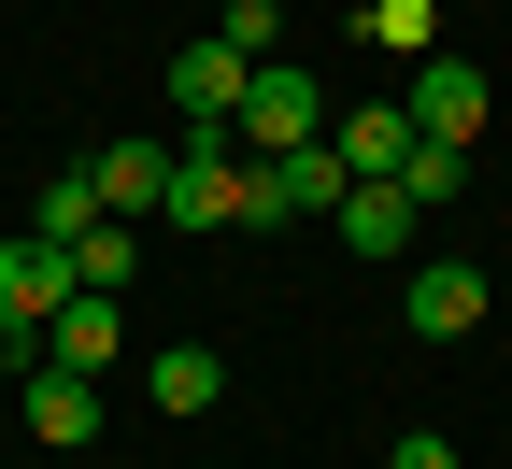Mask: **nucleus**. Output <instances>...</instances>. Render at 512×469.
Returning <instances> with one entry per match:
<instances>
[{"label": "nucleus", "instance_id": "obj_1", "mask_svg": "<svg viewBox=\"0 0 512 469\" xmlns=\"http://www.w3.org/2000/svg\"><path fill=\"white\" fill-rule=\"evenodd\" d=\"M271 228V185H256V157L228 143V128H171V228Z\"/></svg>", "mask_w": 512, "mask_h": 469}, {"label": "nucleus", "instance_id": "obj_2", "mask_svg": "<svg viewBox=\"0 0 512 469\" xmlns=\"http://www.w3.org/2000/svg\"><path fill=\"white\" fill-rule=\"evenodd\" d=\"M242 157H285V143H328V86L299 72V57H256V86H242V128H228Z\"/></svg>", "mask_w": 512, "mask_h": 469}, {"label": "nucleus", "instance_id": "obj_3", "mask_svg": "<svg viewBox=\"0 0 512 469\" xmlns=\"http://www.w3.org/2000/svg\"><path fill=\"white\" fill-rule=\"evenodd\" d=\"M399 313H413V342H470V327H484V271H470V256H413Z\"/></svg>", "mask_w": 512, "mask_h": 469}, {"label": "nucleus", "instance_id": "obj_4", "mask_svg": "<svg viewBox=\"0 0 512 469\" xmlns=\"http://www.w3.org/2000/svg\"><path fill=\"white\" fill-rule=\"evenodd\" d=\"M72 299H86V285H72V242H0V313L29 327V342H43Z\"/></svg>", "mask_w": 512, "mask_h": 469}, {"label": "nucleus", "instance_id": "obj_5", "mask_svg": "<svg viewBox=\"0 0 512 469\" xmlns=\"http://www.w3.org/2000/svg\"><path fill=\"white\" fill-rule=\"evenodd\" d=\"M86 185H100V214L143 228V214H171V143H157V128H128V143H100V157H86Z\"/></svg>", "mask_w": 512, "mask_h": 469}, {"label": "nucleus", "instance_id": "obj_6", "mask_svg": "<svg viewBox=\"0 0 512 469\" xmlns=\"http://www.w3.org/2000/svg\"><path fill=\"white\" fill-rule=\"evenodd\" d=\"M242 86H256V72H242L214 29H200V43L171 57V128H242Z\"/></svg>", "mask_w": 512, "mask_h": 469}, {"label": "nucleus", "instance_id": "obj_7", "mask_svg": "<svg viewBox=\"0 0 512 469\" xmlns=\"http://www.w3.org/2000/svg\"><path fill=\"white\" fill-rule=\"evenodd\" d=\"M399 114L441 128V143H470V128H484V57H413V100Z\"/></svg>", "mask_w": 512, "mask_h": 469}, {"label": "nucleus", "instance_id": "obj_8", "mask_svg": "<svg viewBox=\"0 0 512 469\" xmlns=\"http://www.w3.org/2000/svg\"><path fill=\"white\" fill-rule=\"evenodd\" d=\"M15 384H29V441L43 455H86L100 441V384L86 370H15Z\"/></svg>", "mask_w": 512, "mask_h": 469}, {"label": "nucleus", "instance_id": "obj_9", "mask_svg": "<svg viewBox=\"0 0 512 469\" xmlns=\"http://www.w3.org/2000/svg\"><path fill=\"white\" fill-rule=\"evenodd\" d=\"M328 157H342L356 185H384V171L413 157V114H399V100H356V114H328Z\"/></svg>", "mask_w": 512, "mask_h": 469}, {"label": "nucleus", "instance_id": "obj_10", "mask_svg": "<svg viewBox=\"0 0 512 469\" xmlns=\"http://www.w3.org/2000/svg\"><path fill=\"white\" fill-rule=\"evenodd\" d=\"M114 342H128V313H114V299H72V313L29 342V370H86V384H100V370H114Z\"/></svg>", "mask_w": 512, "mask_h": 469}, {"label": "nucleus", "instance_id": "obj_11", "mask_svg": "<svg viewBox=\"0 0 512 469\" xmlns=\"http://www.w3.org/2000/svg\"><path fill=\"white\" fill-rule=\"evenodd\" d=\"M256 185H271V214H342L356 171H342L328 143H285V157H256Z\"/></svg>", "mask_w": 512, "mask_h": 469}, {"label": "nucleus", "instance_id": "obj_12", "mask_svg": "<svg viewBox=\"0 0 512 469\" xmlns=\"http://www.w3.org/2000/svg\"><path fill=\"white\" fill-rule=\"evenodd\" d=\"M328 228H342L356 256H413V228H427V214H413L399 185H342V214H328Z\"/></svg>", "mask_w": 512, "mask_h": 469}, {"label": "nucleus", "instance_id": "obj_13", "mask_svg": "<svg viewBox=\"0 0 512 469\" xmlns=\"http://www.w3.org/2000/svg\"><path fill=\"white\" fill-rule=\"evenodd\" d=\"M143 398H157L171 427H185V413H214V398H228V356H200V342H171V356H143Z\"/></svg>", "mask_w": 512, "mask_h": 469}, {"label": "nucleus", "instance_id": "obj_14", "mask_svg": "<svg viewBox=\"0 0 512 469\" xmlns=\"http://www.w3.org/2000/svg\"><path fill=\"white\" fill-rule=\"evenodd\" d=\"M384 185H399L413 214H456V185H470V143H441V128H413V157L384 171Z\"/></svg>", "mask_w": 512, "mask_h": 469}, {"label": "nucleus", "instance_id": "obj_15", "mask_svg": "<svg viewBox=\"0 0 512 469\" xmlns=\"http://www.w3.org/2000/svg\"><path fill=\"white\" fill-rule=\"evenodd\" d=\"M128 271H143V228H128V214H100V228L72 242V285H86V299H128Z\"/></svg>", "mask_w": 512, "mask_h": 469}, {"label": "nucleus", "instance_id": "obj_16", "mask_svg": "<svg viewBox=\"0 0 512 469\" xmlns=\"http://www.w3.org/2000/svg\"><path fill=\"white\" fill-rule=\"evenodd\" d=\"M356 43H370V57H441V0H370Z\"/></svg>", "mask_w": 512, "mask_h": 469}, {"label": "nucleus", "instance_id": "obj_17", "mask_svg": "<svg viewBox=\"0 0 512 469\" xmlns=\"http://www.w3.org/2000/svg\"><path fill=\"white\" fill-rule=\"evenodd\" d=\"M100 228V185L86 171H43V199H29V242H86Z\"/></svg>", "mask_w": 512, "mask_h": 469}, {"label": "nucleus", "instance_id": "obj_18", "mask_svg": "<svg viewBox=\"0 0 512 469\" xmlns=\"http://www.w3.org/2000/svg\"><path fill=\"white\" fill-rule=\"evenodd\" d=\"M214 43L242 57V72H256V57H285V0H228V15H214Z\"/></svg>", "mask_w": 512, "mask_h": 469}, {"label": "nucleus", "instance_id": "obj_19", "mask_svg": "<svg viewBox=\"0 0 512 469\" xmlns=\"http://www.w3.org/2000/svg\"><path fill=\"white\" fill-rule=\"evenodd\" d=\"M384 469H456V441H441V427H413L399 455H384Z\"/></svg>", "mask_w": 512, "mask_h": 469}, {"label": "nucleus", "instance_id": "obj_20", "mask_svg": "<svg viewBox=\"0 0 512 469\" xmlns=\"http://www.w3.org/2000/svg\"><path fill=\"white\" fill-rule=\"evenodd\" d=\"M0 370H29V327H15V313H0Z\"/></svg>", "mask_w": 512, "mask_h": 469}]
</instances>
